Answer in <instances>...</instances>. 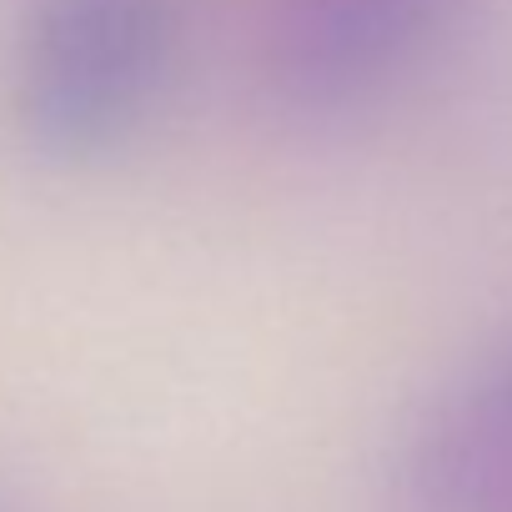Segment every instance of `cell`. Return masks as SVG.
<instances>
[{"label":"cell","instance_id":"cell-1","mask_svg":"<svg viewBox=\"0 0 512 512\" xmlns=\"http://www.w3.org/2000/svg\"><path fill=\"white\" fill-rule=\"evenodd\" d=\"M171 71L166 0H41L11 61L21 136L66 161L116 151Z\"/></svg>","mask_w":512,"mask_h":512},{"label":"cell","instance_id":"cell-2","mask_svg":"<svg viewBox=\"0 0 512 512\" xmlns=\"http://www.w3.org/2000/svg\"><path fill=\"white\" fill-rule=\"evenodd\" d=\"M457 0H267L256 66L267 96L307 121L387 96L437 41Z\"/></svg>","mask_w":512,"mask_h":512},{"label":"cell","instance_id":"cell-3","mask_svg":"<svg viewBox=\"0 0 512 512\" xmlns=\"http://www.w3.org/2000/svg\"><path fill=\"white\" fill-rule=\"evenodd\" d=\"M397 512H512V347L452 377L407 427Z\"/></svg>","mask_w":512,"mask_h":512},{"label":"cell","instance_id":"cell-4","mask_svg":"<svg viewBox=\"0 0 512 512\" xmlns=\"http://www.w3.org/2000/svg\"><path fill=\"white\" fill-rule=\"evenodd\" d=\"M0 512H21V502H16V497H6V492H0Z\"/></svg>","mask_w":512,"mask_h":512}]
</instances>
